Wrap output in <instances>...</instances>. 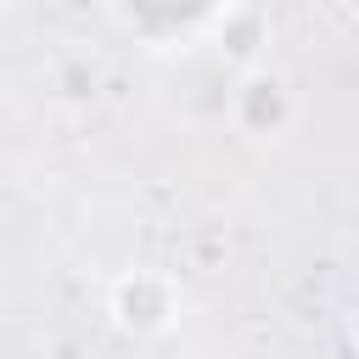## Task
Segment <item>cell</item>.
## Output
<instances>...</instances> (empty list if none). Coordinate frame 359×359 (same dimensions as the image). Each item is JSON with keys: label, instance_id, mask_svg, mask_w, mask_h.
Instances as JSON below:
<instances>
[{"label": "cell", "instance_id": "6da1fadb", "mask_svg": "<svg viewBox=\"0 0 359 359\" xmlns=\"http://www.w3.org/2000/svg\"><path fill=\"white\" fill-rule=\"evenodd\" d=\"M107 314L123 337H163L180 314V292L163 269H129L107 292Z\"/></svg>", "mask_w": 359, "mask_h": 359}, {"label": "cell", "instance_id": "7a4b0ae2", "mask_svg": "<svg viewBox=\"0 0 359 359\" xmlns=\"http://www.w3.org/2000/svg\"><path fill=\"white\" fill-rule=\"evenodd\" d=\"M292 118H297V101H292V84H286L280 73L247 67V73L236 79V90H230V123H236L241 135L275 140V135L292 129Z\"/></svg>", "mask_w": 359, "mask_h": 359}, {"label": "cell", "instance_id": "3957f363", "mask_svg": "<svg viewBox=\"0 0 359 359\" xmlns=\"http://www.w3.org/2000/svg\"><path fill=\"white\" fill-rule=\"evenodd\" d=\"M118 17L146 34V39H174V34H191L196 22H213V11L224 0H112Z\"/></svg>", "mask_w": 359, "mask_h": 359}, {"label": "cell", "instance_id": "277c9868", "mask_svg": "<svg viewBox=\"0 0 359 359\" xmlns=\"http://www.w3.org/2000/svg\"><path fill=\"white\" fill-rule=\"evenodd\" d=\"M213 45H219V56H230L236 67H252V62L264 56V45H269V17H264L258 6H247V0H224V6L213 11Z\"/></svg>", "mask_w": 359, "mask_h": 359}, {"label": "cell", "instance_id": "5b68a950", "mask_svg": "<svg viewBox=\"0 0 359 359\" xmlns=\"http://www.w3.org/2000/svg\"><path fill=\"white\" fill-rule=\"evenodd\" d=\"M50 84H56L62 101H95V90H101V67H95L90 56H62V62L50 67Z\"/></svg>", "mask_w": 359, "mask_h": 359}, {"label": "cell", "instance_id": "8992f818", "mask_svg": "<svg viewBox=\"0 0 359 359\" xmlns=\"http://www.w3.org/2000/svg\"><path fill=\"white\" fill-rule=\"evenodd\" d=\"M0 6H6V0H0Z\"/></svg>", "mask_w": 359, "mask_h": 359}]
</instances>
